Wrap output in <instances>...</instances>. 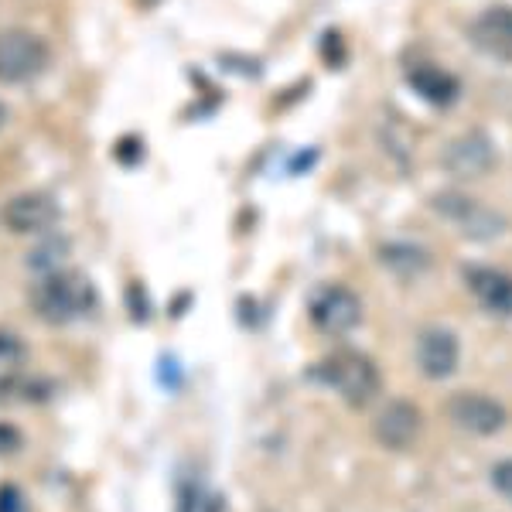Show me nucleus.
Returning a JSON list of instances; mask_svg holds the SVG:
<instances>
[{
    "label": "nucleus",
    "mask_w": 512,
    "mask_h": 512,
    "mask_svg": "<svg viewBox=\"0 0 512 512\" xmlns=\"http://www.w3.org/2000/svg\"><path fill=\"white\" fill-rule=\"evenodd\" d=\"M28 301L38 318L52 321V325H65V321L86 318L96 308V287L76 270H52V274H41L31 284Z\"/></svg>",
    "instance_id": "f257e3e1"
},
{
    "label": "nucleus",
    "mask_w": 512,
    "mask_h": 512,
    "mask_svg": "<svg viewBox=\"0 0 512 512\" xmlns=\"http://www.w3.org/2000/svg\"><path fill=\"white\" fill-rule=\"evenodd\" d=\"M315 376L325 386H332L349 407H366L379 393V369L373 366V359L352 349H338L328 359H321Z\"/></svg>",
    "instance_id": "f03ea898"
},
{
    "label": "nucleus",
    "mask_w": 512,
    "mask_h": 512,
    "mask_svg": "<svg viewBox=\"0 0 512 512\" xmlns=\"http://www.w3.org/2000/svg\"><path fill=\"white\" fill-rule=\"evenodd\" d=\"M48 41L24 28H7L0 31V82L18 86V82L38 79L48 69Z\"/></svg>",
    "instance_id": "7ed1b4c3"
},
{
    "label": "nucleus",
    "mask_w": 512,
    "mask_h": 512,
    "mask_svg": "<svg viewBox=\"0 0 512 512\" xmlns=\"http://www.w3.org/2000/svg\"><path fill=\"white\" fill-rule=\"evenodd\" d=\"M434 212L437 216H444L448 222L458 226L461 236H472V239H495L506 233V216L502 212L489 209V205L475 202V198L461 195V192H441L431 198Z\"/></svg>",
    "instance_id": "20e7f679"
},
{
    "label": "nucleus",
    "mask_w": 512,
    "mask_h": 512,
    "mask_svg": "<svg viewBox=\"0 0 512 512\" xmlns=\"http://www.w3.org/2000/svg\"><path fill=\"white\" fill-rule=\"evenodd\" d=\"M59 202L45 192H18L0 205V222L14 236H41L59 222Z\"/></svg>",
    "instance_id": "39448f33"
},
{
    "label": "nucleus",
    "mask_w": 512,
    "mask_h": 512,
    "mask_svg": "<svg viewBox=\"0 0 512 512\" xmlns=\"http://www.w3.org/2000/svg\"><path fill=\"white\" fill-rule=\"evenodd\" d=\"M444 414H448V420L458 431H468L475 437L499 434L509 420L506 407H502L499 400H492V396H485V393H475V390L454 393L448 400V407H444Z\"/></svg>",
    "instance_id": "423d86ee"
},
{
    "label": "nucleus",
    "mask_w": 512,
    "mask_h": 512,
    "mask_svg": "<svg viewBox=\"0 0 512 512\" xmlns=\"http://www.w3.org/2000/svg\"><path fill=\"white\" fill-rule=\"evenodd\" d=\"M495 161H499V154H495V144L485 130H468V134L454 137L441 154L444 171L465 181L489 175L495 168Z\"/></svg>",
    "instance_id": "0eeeda50"
},
{
    "label": "nucleus",
    "mask_w": 512,
    "mask_h": 512,
    "mask_svg": "<svg viewBox=\"0 0 512 512\" xmlns=\"http://www.w3.org/2000/svg\"><path fill=\"white\" fill-rule=\"evenodd\" d=\"M308 311H311V321H315L325 335H345L362 321L359 297L342 284H325L321 291H315Z\"/></svg>",
    "instance_id": "6e6552de"
},
{
    "label": "nucleus",
    "mask_w": 512,
    "mask_h": 512,
    "mask_svg": "<svg viewBox=\"0 0 512 512\" xmlns=\"http://www.w3.org/2000/svg\"><path fill=\"white\" fill-rule=\"evenodd\" d=\"M417 366L420 373L427 379H451L458 373V362H461V345H458V335L451 328H424L417 335Z\"/></svg>",
    "instance_id": "1a4fd4ad"
},
{
    "label": "nucleus",
    "mask_w": 512,
    "mask_h": 512,
    "mask_svg": "<svg viewBox=\"0 0 512 512\" xmlns=\"http://www.w3.org/2000/svg\"><path fill=\"white\" fill-rule=\"evenodd\" d=\"M420 431H424V414H420L417 403H407V400L386 403L373 424V434L383 441V448H390V451H407L410 444H417Z\"/></svg>",
    "instance_id": "9d476101"
},
{
    "label": "nucleus",
    "mask_w": 512,
    "mask_h": 512,
    "mask_svg": "<svg viewBox=\"0 0 512 512\" xmlns=\"http://www.w3.org/2000/svg\"><path fill=\"white\" fill-rule=\"evenodd\" d=\"M472 45L489 59L512 62V7L509 4H492L472 21L468 28Z\"/></svg>",
    "instance_id": "9b49d317"
},
{
    "label": "nucleus",
    "mask_w": 512,
    "mask_h": 512,
    "mask_svg": "<svg viewBox=\"0 0 512 512\" xmlns=\"http://www.w3.org/2000/svg\"><path fill=\"white\" fill-rule=\"evenodd\" d=\"M465 287L489 315L512 318V274L495 267H465Z\"/></svg>",
    "instance_id": "f8f14e48"
},
{
    "label": "nucleus",
    "mask_w": 512,
    "mask_h": 512,
    "mask_svg": "<svg viewBox=\"0 0 512 512\" xmlns=\"http://www.w3.org/2000/svg\"><path fill=\"white\" fill-rule=\"evenodd\" d=\"M407 82L414 86V93L424 99V103L437 106V110H448V106L458 103L461 96V82L458 76H451L448 69H441V65H414V69L407 72Z\"/></svg>",
    "instance_id": "ddd939ff"
},
{
    "label": "nucleus",
    "mask_w": 512,
    "mask_h": 512,
    "mask_svg": "<svg viewBox=\"0 0 512 512\" xmlns=\"http://www.w3.org/2000/svg\"><path fill=\"white\" fill-rule=\"evenodd\" d=\"M55 393L48 379L24 376V373H4L0 376V407H24V403H45Z\"/></svg>",
    "instance_id": "4468645a"
},
{
    "label": "nucleus",
    "mask_w": 512,
    "mask_h": 512,
    "mask_svg": "<svg viewBox=\"0 0 512 512\" xmlns=\"http://www.w3.org/2000/svg\"><path fill=\"white\" fill-rule=\"evenodd\" d=\"M379 260H383L386 267L400 277H417L431 267V256H427V250H420V246H407V243L383 246V250H379Z\"/></svg>",
    "instance_id": "2eb2a0df"
},
{
    "label": "nucleus",
    "mask_w": 512,
    "mask_h": 512,
    "mask_svg": "<svg viewBox=\"0 0 512 512\" xmlns=\"http://www.w3.org/2000/svg\"><path fill=\"white\" fill-rule=\"evenodd\" d=\"M181 512H226V502L216 492H205V489H192L181 502Z\"/></svg>",
    "instance_id": "dca6fc26"
},
{
    "label": "nucleus",
    "mask_w": 512,
    "mask_h": 512,
    "mask_svg": "<svg viewBox=\"0 0 512 512\" xmlns=\"http://www.w3.org/2000/svg\"><path fill=\"white\" fill-rule=\"evenodd\" d=\"M492 485L499 495H506V499L512 502V458L499 461V465L492 468Z\"/></svg>",
    "instance_id": "f3484780"
},
{
    "label": "nucleus",
    "mask_w": 512,
    "mask_h": 512,
    "mask_svg": "<svg viewBox=\"0 0 512 512\" xmlns=\"http://www.w3.org/2000/svg\"><path fill=\"white\" fill-rule=\"evenodd\" d=\"M24 355V345L18 335L11 332H0V366H7V362H18Z\"/></svg>",
    "instance_id": "a211bd4d"
},
{
    "label": "nucleus",
    "mask_w": 512,
    "mask_h": 512,
    "mask_svg": "<svg viewBox=\"0 0 512 512\" xmlns=\"http://www.w3.org/2000/svg\"><path fill=\"white\" fill-rule=\"evenodd\" d=\"M24 448V437L18 427L11 424H0V454H14Z\"/></svg>",
    "instance_id": "6ab92c4d"
},
{
    "label": "nucleus",
    "mask_w": 512,
    "mask_h": 512,
    "mask_svg": "<svg viewBox=\"0 0 512 512\" xmlns=\"http://www.w3.org/2000/svg\"><path fill=\"white\" fill-rule=\"evenodd\" d=\"M0 512H24V495L14 485L0 489Z\"/></svg>",
    "instance_id": "aec40b11"
},
{
    "label": "nucleus",
    "mask_w": 512,
    "mask_h": 512,
    "mask_svg": "<svg viewBox=\"0 0 512 512\" xmlns=\"http://www.w3.org/2000/svg\"><path fill=\"white\" fill-rule=\"evenodd\" d=\"M4 123H7V106L0 103V127H4Z\"/></svg>",
    "instance_id": "412c9836"
}]
</instances>
